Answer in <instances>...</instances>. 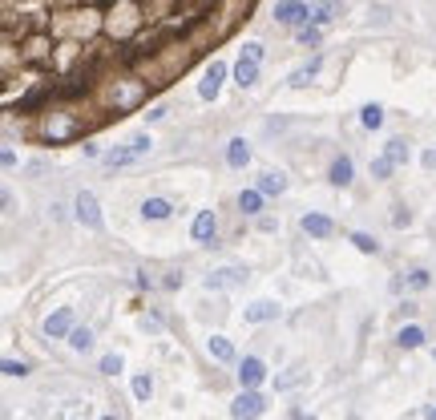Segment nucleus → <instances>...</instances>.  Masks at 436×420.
Instances as JSON below:
<instances>
[{
  "instance_id": "nucleus-1",
  "label": "nucleus",
  "mask_w": 436,
  "mask_h": 420,
  "mask_svg": "<svg viewBox=\"0 0 436 420\" xmlns=\"http://www.w3.org/2000/svg\"><path fill=\"white\" fill-rule=\"evenodd\" d=\"M150 149H154V137H150V134H134L129 142H125V146L110 149V154H105L101 162H105L110 170H125V166H134L137 158H146Z\"/></svg>"
},
{
  "instance_id": "nucleus-2",
  "label": "nucleus",
  "mask_w": 436,
  "mask_h": 420,
  "mask_svg": "<svg viewBox=\"0 0 436 420\" xmlns=\"http://www.w3.org/2000/svg\"><path fill=\"white\" fill-rule=\"evenodd\" d=\"M275 21L287 25V28L312 25V4H307V0H279V4H275Z\"/></svg>"
},
{
  "instance_id": "nucleus-3",
  "label": "nucleus",
  "mask_w": 436,
  "mask_h": 420,
  "mask_svg": "<svg viewBox=\"0 0 436 420\" xmlns=\"http://www.w3.org/2000/svg\"><path fill=\"white\" fill-rule=\"evenodd\" d=\"M262 412H267L262 392H238L235 400H230V416H235V420H259Z\"/></svg>"
},
{
  "instance_id": "nucleus-4",
  "label": "nucleus",
  "mask_w": 436,
  "mask_h": 420,
  "mask_svg": "<svg viewBox=\"0 0 436 420\" xmlns=\"http://www.w3.org/2000/svg\"><path fill=\"white\" fill-rule=\"evenodd\" d=\"M73 210H77V223L89 226V231H101V206H97V194L93 190H81L73 198Z\"/></svg>"
},
{
  "instance_id": "nucleus-5",
  "label": "nucleus",
  "mask_w": 436,
  "mask_h": 420,
  "mask_svg": "<svg viewBox=\"0 0 436 420\" xmlns=\"http://www.w3.org/2000/svg\"><path fill=\"white\" fill-rule=\"evenodd\" d=\"M262 380H267V364H262L259 356L238 359V388H243V392H259Z\"/></svg>"
},
{
  "instance_id": "nucleus-6",
  "label": "nucleus",
  "mask_w": 436,
  "mask_h": 420,
  "mask_svg": "<svg viewBox=\"0 0 436 420\" xmlns=\"http://www.w3.org/2000/svg\"><path fill=\"white\" fill-rule=\"evenodd\" d=\"M223 81H226V65L223 61H211V65H206V73H202V81H198V98L202 101H218Z\"/></svg>"
},
{
  "instance_id": "nucleus-7",
  "label": "nucleus",
  "mask_w": 436,
  "mask_h": 420,
  "mask_svg": "<svg viewBox=\"0 0 436 420\" xmlns=\"http://www.w3.org/2000/svg\"><path fill=\"white\" fill-rule=\"evenodd\" d=\"M45 335L49 340H69L73 335V308H57L53 315H45Z\"/></svg>"
},
{
  "instance_id": "nucleus-8",
  "label": "nucleus",
  "mask_w": 436,
  "mask_h": 420,
  "mask_svg": "<svg viewBox=\"0 0 436 420\" xmlns=\"http://www.w3.org/2000/svg\"><path fill=\"white\" fill-rule=\"evenodd\" d=\"M319 69H324V53L307 57V61H303L299 69H295V73L287 77V85H291V89H307V85L315 81V77H319Z\"/></svg>"
},
{
  "instance_id": "nucleus-9",
  "label": "nucleus",
  "mask_w": 436,
  "mask_h": 420,
  "mask_svg": "<svg viewBox=\"0 0 436 420\" xmlns=\"http://www.w3.org/2000/svg\"><path fill=\"white\" fill-rule=\"evenodd\" d=\"M190 235H194V243H206V247H211L214 235H218V219H214V210H198V214H194Z\"/></svg>"
},
{
  "instance_id": "nucleus-10",
  "label": "nucleus",
  "mask_w": 436,
  "mask_h": 420,
  "mask_svg": "<svg viewBox=\"0 0 436 420\" xmlns=\"http://www.w3.org/2000/svg\"><path fill=\"white\" fill-rule=\"evenodd\" d=\"M279 315H283V308H279L275 299H259V303H250V308L243 311L247 323H271V320H279Z\"/></svg>"
},
{
  "instance_id": "nucleus-11",
  "label": "nucleus",
  "mask_w": 436,
  "mask_h": 420,
  "mask_svg": "<svg viewBox=\"0 0 436 420\" xmlns=\"http://www.w3.org/2000/svg\"><path fill=\"white\" fill-rule=\"evenodd\" d=\"M351 178H356V162H351L348 154H339V158H331L327 182H331V186H351Z\"/></svg>"
},
{
  "instance_id": "nucleus-12",
  "label": "nucleus",
  "mask_w": 436,
  "mask_h": 420,
  "mask_svg": "<svg viewBox=\"0 0 436 420\" xmlns=\"http://www.w3.org/2000/svg\"><path fill=\"white\" fill-rule=\"evenodd\" d=\"M243 279H247V271H243V267H223V271L206 275V287H211V291H226V287H238Z\"/></svg>"
},
{
  "instance_id": "nucleus-13",
  "label": "nucleus",
  "mask_w": 436,
  "mask_h": 420,
  "mask_svg": "<svg viewBox=\"0 0 436 420\" xmlns=\"http://www.w3.org/2000/svg\"><path fill=\"white\" fill-rule=\"evenodd\" d=\"M137 210H142V219H146V223H166V219L174 214L170 198H146V202H142Z\"/></svg>"
},
{
  "instance_id": "nucleus-14",
  "label": "nucleus",
  "mask_w": 436,
  "mask_h": 420,
  "mask_svg": "<svg viewBox=\"0 0 436 420\" xmlns=\"http://www.w3.org/2000/svg\"><path fill=\"white\" fill-rule=\"evenodd\" d=\"M206 352H211L218 364H238V356H235V344L226 340V335H211L206 340Z\"/></svg>"
},
{
  "instance_id": "nucleus-15",
  "label": "nucleus",
  "mask_w": 436,
  "mask_h": 420,
  "mask_svg": "<svg viewBox=\"0 0 436 420\" xmlns=\"http://www.w3.org/2000/svg\"><path fill=\"white\" fill-rule=\"evenodd\" d=\"M424 340H428V335H424L420 323H404V327L396 332V344L404 347V352H416V347H424Z\"/></svg>"
},
{
  "instance_id": "nucleus-16",
  "label": "nucleus",
  "mask_w": 436,
  "mask_h": 420,
  "mask_svg": "<svg viewBox=\"0 0 436 420\" xmlns=\"http://www.w3.org/2000/svg\"><path fill=\"white\" fill-rule=\"evenodd\" d=\"M247 162H250V146H247V137H230V142H226V166L243 170Z\"/></svg>"
},
{
  "instance_id": "nucleus-17",
  "label": "nucleus",
  "mask_w": 436,
  "mask_h": 420,
  "mask_svg": "<svg viewBox=\"0 0 436 420\" xmlns=\"http://www.w3.org/2000/svg\"><path fill=\"white\" fill-rule=\"evenodd\" d=\"M336 16H339V0H315V4H312V25L315 28L331 25Z\"/></svg>"
},
{
  "instance_id": "nucleus-18",
  "label": "nucleus",
  "mask_w": 436,
  "mask_h": 420,
  "mask_svg": "<svg viewBox=\"0 0 436 420\" xmlns=\"http://www.w3.org/2000/svg\"><path fill=\"white\" fill-rule=\"evenodd\" d=\"M303 231H307V235L312 238H327L331 235V231H336V223H331V219H327V214H303Z\"/></svg>"
},
{
  "instance_id": "nucleus-19",
  "label": "nucleus",
  "mask_w": 436,
  "mask_h": 420,
  "mask_svg": "<svg viewBox=\"0 0 436 420\" xmlns=\"http://www.w3.org/2000/svg\"><path fill=\"white\" fill-rule=\"evenodd\" d=\"M235 81H238L243 89H255V85H259V65L247 61V57H238V65H235Z\"/></svg>"
},
{
  "instance_id": "nucleus-20",
  "label": "nucleus",
  "mask_w": 436,
  "mask_h": 420,
  "mask_svg": "<svg viewBox=\"0 0 436 420\" xmlns=\"http://www.w3.org/2000/svg\"><path fill=\"white\" fill-rule=\"evenodd\" d=\"M259 190L267 198H275V194H283L287 190V174H279V170H267V174H259Z\"/></svg>"
},
{
  "instance_id": "nucleus-21",
  "label": "nucleus",
  "mask_w": 436,
  "mask_h": 420,
  "mask_svg": "<svg viewBox=\"0 0 436 420\" xmlns=\"http://www.w3.org/2000/svg\"><path fill=\"white\" fill-rule=\"evenodd\" d=\"M262 202H267V194H262L259 186H250V190H243V194H238V210H243V214H259Z\"/></svg>"
},
{
  "instance_id": "nucleus-22",
  "label": "nucleus",
  "mask_w": 436,
  "mask_h": 420,
  "mask_svg": "<svg viewBox=\"0 0 436 420\" xmlns=\"http://www.w3.org/2000/svg\"><path fill=\"white\" fill-rule=\"evenodd\" d=\"M360 125H363V130H380V125H384V105L368 101V105L360 110Z\"/></svg>"
},
{
  "instance_id": "nucleus-23",
  "label": "nucleus",
  "mask_w": 436,
  "mask_h": 420,
  "mask_svg": "<svg viewBox=\"0 0 436 420\" xmlns=\"http://www.w3.org/2000/svg\"><path fill=\"white\" fill-rule=\"evenodd\" d=\"M384 154H388V158H392V162H396V166H408V162H412V146H408V142H404V137H392Z\"/></svg>"
},
{
  "instance_id": "nucleus-24",
  "label": "nucleus",
  "mask_w": 436,
  "mask_h": 420,
  "mask_svg": "<svg viewBox=\"0 0 436 420\" xmlns=\"http://www.w3.org/2000/svg\"><path fill=\"white\" fill-rule=\"evenodd\" d=\"M69 347H73V352H89V347H93V327H73Z\"/></svg>"
},
{
  "instance_id": "nucleus-25",
  "label": "nucleus",
  "mask_w": 436,
  "mask_h": 420,
  "mask_svg": "<svg viewBox=\"0 0 436 420\" xmlns=\"http://www.w3.org/2000/svg\"><path fill=\"white\" fill-rule=\"evenodd\" d=\"M134 396L142 400V404H150V396H154V380L146 376V372H137V376H134Z\"/></svg>"
},
{
  "instance_id": "nucleus-26",
  "label": "nucleus",
  "mask_w": 436,
  "mask_h": 420,
  "mask_svg": "<svg viewBox=\"0 0 436 420\" xmlns=\"http://www.w3.org/2000/svg\"><path fill=\"white\" fill-rule=\"evenodd\" d=\"M351 243H356V251H363V255H380V243H376L368 231H351Z\"/></svg>"
},
{
  "instance_id": "nucleus-27",
  "label": "nucleus",
  "mask_w": 436,
  "mask_h": 420,
  "mask_svg": "<svg viewBox=\"0 0 436 420\" xmlns=\"http://www.w3.org/2000/svg\"><path fill=\"white\" fill-rule=\"evenodd\" d=\"M396 170V162L388 158V154H380V158H372V178H380V182H384L388 174Z\"/></svg>"
},
{
  "instance_id": "nucleus-28",
  "label": "nucleus",
  "mask_w": 436,
  "mask_h": 420,
  "mask_svg": "<svg viewBox=\"0 0 436 420\" xmlns=\"http://www.w3.org/2000/svg\"><path fill=\"white\" fill-rule=\"evenodd\" d=\"M295 37H299V45H312V49H315V45H319V37H324V33H319V28H315V25H303L299 33H295Z\"/></svg>"
},
{
  "instance_id": "nucleus-29",
  "label": "nucleus",
  "mask_w": 436,
  "mask_h": 420,
  "mask_svg": "<svg viewBox=\"0 0 436 420\" xmlns=\"http://www.w3.org/2000/svg\"><path fill=\"white\" fill-rule=\"evenodd\" d=\"M243 57H247V61H255V65H262V57H267V45H259V41H247Z\"/></svg>"
},
{
  "instance_id": "nucleus-30",
  "label": "nucleus",
  "mask_w": 436,
  "mask_h": 420,
  "mask_svg": "<svg viewBox=\"0 0 436 420\" xmlns=\"http://www.w3.org/2000/svg\"><path fill=\"white\" fill-rule=\"evenodd\" d=\"M101 372H105V376H117V372H122V356H117V352L101 356Z\"/></svg>"
},
{
  "instance_id": "nucleus-31",
  "label": "nucleus",
  "mask_w": 436,
  "mask_h": 420,
  "mask_svg": "<svg viewBox=\"0 0 436 420\" xmlns=\"http://www.w3.org/2000/svg\"><path fill=\"white\" fill-rule=\"evenodd\" d=\"M4 376H13V380L16 376H28V364L25 359H4Z\"/></svg>"
},
{
  "instance_id": "nucleus-32",
  "label": "nucleus",
  "mask_w": 436,
  "mask_h": 420,
  "mask_svg": "<svg viewBox=\"0 0 436 420\" xmlns=\"http://www.w3.org/2000/svg\"><path fill=\"white\" fill-rule=\"evenodd\" d=\"M428 283H432V275H428V271H412L408 275V287H412V291H424Z\"/></svg>"
},
{
  "instance_id": "nucleus-33",
  "label": "nucleus",
  "mask_w": 436,
  "mask_h": 420,
  "mask_svg": "<svg viewBox=\"0 0 436 420\" xmlns=\"http://www.w3.org/2000/svg\"><path fill=\"white\" fill-rule=\"evenodd\" d=\"M81 149H85V158H105V154H101V146H97V142H85V146H81Z\"/></svg>"
},
{
  "instance_id": "nucleus-34",
  "label": "nucleus",
  "mask_w": 436,
  "mask_h": 420,
  "mask_svg": "<svg viewBox=\"0 0 436 420\" xmlns=\"http://www.w3.org/2000/svg\"><path fill=\"white\" fill-rule=\"evenodd\" d=\"M162 117H166V105H154V110L146 113V122H162Z\"/></svg>"
},
{
  "instance_id": "nucleus-35",
  "label": "nucleus",
  "mask_w": 436,
  "mask_h": 420,
  "mask_svg": "<svg viewBox=\"0 0 436 420\" xmlns=\"http://www.w3.org/2000/svg\"><path fill=\"white\" fill-rule=\"evenodd\" d=\"M0 162H4V170H13V166H16V154H13V149H4V154H0Z\"/></svg>"
},
{
  "instance_id": "nucleus-36",
  "label": "nucleus",
  "mask_w": 436,
  "mask_h": 420,
  "mask_svg": "<svg viewBox=\"0 0 436 420\" xmlns=\"http://www.w3.org/2000/svg\"><path fill=\"white\" fill-rule=\"evenodd\" d=\"M142 327H150V332H158V327H162V320H158V315H146V320H142Z\"/></svg>"
},
{
  "instance_id": "nucleus-37",
  "label": "nucleus",
  "mask_w": 436,
  "mask_h": 420,
  "mask_svg": "<svg viewBox=\"0 0 436 420\" xmlns=\"http://www.w3.org/2000/svg\"><path fill=\"white\" fill-rule=\"evenodd\" d=\"M291 420H315L312 412H303V408H295V412H291Z\"/></svg>"
},
{
  "instance_id": "nucleus-38",
  "label": "nucleus",
  "mask_w": 436,
  "mask_h": 420,
  "mask_svg": "<svg viewBox=\"0 0 436 420\" xmlns=\"http://www.w3.org/2000/svg\"><path fill=\"white\" fill-rule=\"evenodd\" d=\"M424 420H436V404H428V408H424Z\"/></svg>"
},
{
  "instance_id": "nucleus-39",
  "label": "nucleus",
  "mask_w": 436,
  "mask_h": 420,
  "mask_svg": "<svg viewBox=\"0 0 436 420\" xmlns=\"http://www.w3.org/2000/svg\"><path fill=\"white\" fill-rule=\"evenodd\" d=\"M101 420H117V416H113V412H110V416H101Z\"/></svg>"
},
{
  "instance_id": "nucleus-40",
  "label": "nucleus",
  "mask_w": 436,
  "mask_h": 420,
  "mask_svg": "<svg viewBox=\"0 0 436 420\" xmlns=\"http://www.w3.org/2000/svg\"><path fill=\"white\" fill-rule=\"evenodd\" d=\"M432 359H436V347H432Z\"/></svg>"
}]
</instances>
